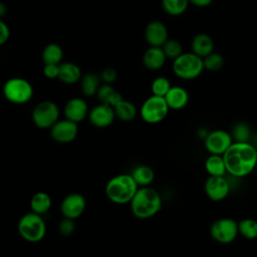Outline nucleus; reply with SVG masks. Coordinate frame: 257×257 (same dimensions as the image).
<instances>
[{
  "label": "nucleus",
  "instance_id": "nucleus-2",
  "mask_svg": "<svg viewBox=\"0 0 257 257\" xmlns=\"http://www.w3.org/2000/svg\"><path fill=\"white\" fill-rule=\"evenodd\" d=\"M163 201L160 193L150 187H139L130 202L133 215L141 220H147L157 215L162 209Z\"/></svg>",
  "mask_w": 257,
  "mask_h": 257
},
{
  "label": "nucleus",
  "instance_id": "nucleus-32",
  "mask_svg": "<svg viewBox=\"0 0 257 257\" xmlns=\"http://www.w3.org/2000/svg\"><path fill=\"white\" fill-rule=\"evenodd\" d=\"M171 87H172L171 81L169 80V78L165 76L156 77L151 84L152 93L159 96H165Z\"/></svg>",
  "mask_w": 257,
  "mask_h": 257
},
{
  "label": "nucleus",
  "instance_id": "nucleus-12",
  "mask_svg": "<svg viewBox=\"0 0 257 257\" xmlns=\"http://www.w3.org/2000/svg\"><path fill=\"white\" fill-rule=\"evenodd\" d=\"M49 130L52 140L59 144L71 143L78 134L77 123L68 118L58 119Z\"/></svg>",
  "mask_w": 257,
  "mask_h": 257
},
{
  "label": "nucleus",
  "instance_id": "nucleus-37",
  "mask_svg": "<svg viewBox=\"0 0 257 257\" xmlns=\"http://www.w3.org/2000/svg\"><path fill=\"white\" fill-rule=\"evenodd\" d=\"M10 36V29L8 25L0 19V46L7 42Z\"/></svg>",
  "mask_w": 257,
  "mask_h": 257
},
{
  "label": "nucleus",
  "instance_id": "nucleus-19",
  "mask_svg": "<svg viewBox=\"0 0 257 257\" xmlns=\"http://www.w3.org/2000/svg\"><path fill=\"white\" fill-rule=\"evenodd\" d=\"M191 49L192 52L204 58L214 51V41L209 34L199 33L192 39Z\"/></svg>",
  "mask_w": 257,
  "mask_h": 257
},
{
  "label": "nucleus",
  "instance_id": "nucleus-20",
  "mask_svg": "<svg viewBox=\"0 0 257 257\" xmlns=\"http://www.w3.org/2000/svg\"><path fill=\"white\" fill-rule=\"evenodd\" d=\"M82 74L79 66L73 62H61L59 64L58 79L65 84H74L80 81Z\"/></svg>",
  "mask_w": 257,
  "mask_h": 257
},
{
  "label": "nucleus",
  "instance_id": "nucleus-22",
  "mask_svg": "<svg viewBox=\"0 0 257 257\" xmlns=\"http://www.w3.org/2000/svg\"><path fill=\"white\" fill-rule=\"evenodd\" d=\"M113 109L115 117L125 122L134 120L138 114V109L135 103L123 98L113 106Z\"/></svg>",
  "mask_w": 257,
  "mask_h": 257
},
{
  "label": "nucleus",
  "instance_id": "nucleus-34",
  "mask_svg": "<svg viewBox=\"0 0 257 257\" xmlns=\"http://www.w3.org/2000/svg\"><path fill=\"white\" fill-rule=\"evenodd\" d=\"M74 230H75V225H74L73 219L63 217V219L58 224V232L60 235L64 237L72 235Z\"/></svg>",
  "mask_w": 257,
  "mask_h": 257
},
{
  "label": "nucleus",
  "instance_id": "nucleus-10",
  "mask_svg": "<svg viewBox=\"0 0 257 257\" xmlns=\"http://www.w3.org/2000/svg\"><path fill=\"white\" fill-rule=\"evenodd\" d=\"M204 191L211 201L221 202L228 197L231 183L225 176H209L205 181Z\"/></svg>",
  "mask_w": 257,
  "mask_h": 257
},
{
  "label": "nucleus",
  "instance_id": "nucleus-29",
  "mask_svg": "<svg viewBox=\"0 0 257 257\" xmlns=\"http://www.w3.org/2000/svg\"><path fill=\"white\" fill-rule=\"evenodd\" d=\"M189 4V0H162L164 11L172 16L183 14Z\"/></svg>",
  "mask_w": 257,
  "mask_h": 257
},
{
  "label": "nucleus",
  "instance_id": "nucleus-23",
  "mask_svg": "<svg viewBox=\"0 0 257 257\" xmlns=\"http://www.w3.org/2000/svg\"><path fill=\"white\" fill-rule=\"evenodd\" d=\"M205 170L209 176H226L227 170L222 155L210 154L205 161Z\"/></svg>",
  "mask_w": 257,
  "mask_h": 257
},
{
  "label": "nucleus",
  "instance_id": "nucleus-30",
  "mask_svg": "<svg viewBox=\"0 0 257 257\" xmlns=\"http://www.w3.org/2000/svg\"><path fill=\"white\" fill-rule=\"evenodd\" d=\"M230 134L234 142H250L252 139V132L250 126L243 121L236 122L233 125Z\"/></svg>",
  "mask_w": 257,
  "mask_h": 257
},
{
  "label": "nucleus",
  "instance_id": "nucleus-15",
  "mask_svg": "<svg viewBox=\"0 0 257 257\" xmlns=\"http://www.w3.org/2000/svg\"><path fill=\"white\" fill-rule=\"evenodd\" d=\"M88 105L81 97H72L68 99L63 108L65 118H68L76 123L84 120V118L88 115Z\"/></svg>",
  "mask_w": 257,
  "mask_h": 257
},
{
  "label": "nucleus",
  "instance_id": "nucleus-21",
  "mask_svg": "<svg viewBox=\"0 0 257 257\" xmlns=\"http://www.w3.org/2000/svg\"><path fill=\"white\" fill-rule=\"evenodd\" d=\"M101 78L99 75L93 72L85 73L80 78V90L81 93L87 97L96 95L99 88Z\"/></svg>",
  "mask_w": 257,
  "mask_h": 257
},
{
  "label": "nucleus",
  "instance_id": "nucleus-39",
  "mask_svg": "<svg viewBox=\"0 0 257 257\" xmlns=\"http://www.w3.org/2000/svg\"><path fill=\"white\" fill-rule=\"evenodd\" d=\"M208 134H209V131H208L207 128H205V127H201V128H199L198 132H197V136H198L200 139H203V140H205V138L207 137Z\"/></svg>",
  "mask_w": 257,
  "mask_h": 257
},
{
  "label": "nucleus",
  "instance_id": "nucleus-13",
  "mask_svg": "<svg viewBox=\"0 0 257 257\" xmlns=\"http://www.w3.org/2000/svg\"><path fill=\"white\" fill-rule=\"evenodd\" d=\"M86 208V200L79 193L68 194L60 204V212L63 217L69 219L79 218Z\"/></svg>",
  "mask_w": 257,
  "mask_h": 257
},
{
  "label": "nucleus",
  "instance_id": "nucleus-25",
  "mask_svg": "<svg viewBox=\"0 0 257 257\" xmlns=\"http://www.w3.org/2000/svg\"><path fill=\"white\" fill-rule=\"evenodd\" d=\"M52 205L50 196L45 192L35 193L30 200V209L32 212L43 215L46 214Z\"/></svg>",
  "mask_w": 257,
  "mask_h": 257
},
{
  "label": "nucleus",
  "instance_id": "nucleus-6",
  "mask_svg": "<svg viewBox=\"0 0 257 257\" xmlns=\"http://www.w3.org/2000/svg\"><path fill=\"white\" fill-rule=\"evenodd\" d=\"M4 97L11 103L24 104L33 96L32 84L22 77H11L7 79L2 88Z\"/></svg>",
  "mask_w": 257,
  "mask_h": 257
},
{
  "label": "nucleus",
  "instance_id": "nucleus-35",
  "mask_svg": "<svg viewBox=\"0 0 257 257\" xmlns=\"http://www.w3.org/2000/svg\"><path fill=\"white\" fill-rule=\"evenodd\" d=\"M100 78L104 83H109L111 84L112 82L115 81V79L117 78V72L115 69L111 68V67H107L104 68L101 72H100Z\"/></svg>",
  "mask_w": 257,
  "mask_h": 257
},
{
  "label": "nucleus",
  "instance_id": "nucleus-9",
  "mask_svg": "<svg viewBox=\"0 0 257 257\" xmlns=\"http://www.w3.org/2000/svg\"><path fill=\"white\" fill-rule=\"evenodd\" d=\"M210 235L217 243L230 244L239 235L238 222L232 218L217 219L210 226Z\"/></svg>",
  "mask_w": 257,
  "mask_h": 257
},
{
  "label": "nucleus",
  "instance_id": "nucleus-24",
  "mask_svg": "<svg viewBox=\"0 0 257 257\" xmlns=\"http://www.w3.org/2000/svg\"><path fill=\"white\" fill-rule=\"evenodd\" d=\"M131 175L139 187L150 186L155 180L154 170L147 165H140L133 169Z\"/></svg>",
  "mask_w": 257,
  "mask_h": 257
},
{
  "label": "nucleus",
  "instance_id": "nucleus-5",
  "mask_svg": "<svg viewBox=\"0 0 257 257\" xmlns=\"http://www.w3.org/2000/svg\"><path fill=\"white\" fill-rule=\"evenodd\" d=\"M17 231L22 239L29 243L41 241L46 234V224L42 215L34 212L24 214L18 221Z\"/></svg>",
  "mask_w": 257,
  "mask_h": 257
},
{
  "label": "nucleus",
  "instance_id": "nucleus-1",
  "mask_svg": "<svg viewBox=\"0 0 257 257\" xmlns=\"http://www.w3.org/2000/svg\"><path fill=\"white\" fill-rule=\"evenodd\" d=\"M227 174L243 178L257 168V148L250 142H233L223 154Z\"/></svg>",
  "mask_w": 257,
  "mask_h": 257
},
{
  "label": "nucleus",
  "instance_id": "nucleus-18",
  "mask_svg": "<svg viewBox=\"0 0 257 257\" xmlns=\"http://www.w3.org/2000/svg\"><path fill=\"white\" fill-rule=\"evenodd\" d=\"M167 60L162 47L150 46L143 55V63L149 70H159L161 69Z\"/></svg>",
  "mask_w": 257,
  "mask_h": 257
},
{
  "label": "nucleus",
  "instance_id": "nucleus-40",
  "mask_svg": "<svg viewBox=\"0 0 257 257\" xmlns=\"http://www.w3.org/2000/svg\"><path fill=\"white\" fill-rule=\"evenodd\" d=\"M6 11H7V9H6V6L4 5V3L0 2V17L4 16V15L6 14Z\"/></svg>",
  "mask_w": 257,
  "mask_h": 257
},
{
  "label": "nucleus",
  "instance_id": "nucleus-27",
  "mask_svg": "<svg viewBox=\"0 0 257 257\" xmlns=\"http://www.w3.org/2000/svg\"><path fill=\"white\" fill-rule=\"evenodd\" d=\"M41 58L44 64H60L63 58V50L60 45L49 43L43 48Z\"/></svg>",
  "mask_w": 257,
  "mask_h": 257
},
{
  "label": "nucleus",
  "instance_id": "nucleus-41",
  "mask_svg": "<svg viewBox=\"0 0 257 257\" xmlns=\"http://www.w3.org/2000/svg\"><path fill=\"white\" fill-rule=\"evenodd\" d=\"M252 140H253V143H252V144L257 148V134L252 138Z\"/></svg>",
  "mask_w": 257,
  "mask_h": 257
},
{
  "label": "nucleus",
  "instance_id": "nucleus-36",
  "mask_svg": "<svg viewBox=\"0 0 257 257\" xmlns=\"http://www.w3.org/2000/svg\"><path fill=\"white\" fill-rule=\"evenodd\" d=\"M42 71L46 78H49V79L58 78L59 64H44Z\"/></svg>",
  "mask_w": 257,
  "mask_h": 257
},
{
  "label": "nucleus",
  "instance_id": "nucleus-28",
  "mask_svg": "<svg viewBox=\"0 0 257 257\" xmlns=\"http://www.w3.org/2000/svg\"><path fill=\"white\" fill-rule=\"evenodd\" d=\"M239 234L248 240L257 238V221L252 218H244L238 222Z\"/></svg>",
  "mask_w": 257,
  "mask_h": 257
},
{
  "label": "nucleus",
  "instance_id": "nucleus-3",
  "mask_svg": "<svg viewBox=\"0 0 257 257\" xmlns=\"http://www.w3.org/2000/svg\"><path fill=\"white\" fill-rule=\"evenodd\" d=\"M139 186L131 174H118L108 180L104 193L107 199L116 205L130 204Z\"/></svg>",
  "mask_w": 257,
  "mask_h": 257
},
{
  "label": "nucleus",
  "instance_id": "nucleus-14",
  "mask_svg": "<svg viewBox=\"0 0 257 257\" xmlns=\"http://www.w3.org/2000/svg\"><path fill=\"white\" fill-rule=\"evenodd\" d=\"M87 117L92 125L95 127L103 128L109 126L113 122L115 113L113 106L100 102L99 104H96L91 109H89Z\"/></svg>",
  "mask_w": 257,
  "mask_h": 257
},
{
  "label": "nucleus",
  "instance_id": "nucleus-8",
  "mask_svg": "<svg viewBox=\"0 0 257 257\" xmlns=\"http://www.w3.org/2000/svg\"><path fill=\"white\" fill-rule=\"evenodd\" d=\"M59 107L52 100H42L32 109L31 118L38 128H50L59 119Z\"/></svg>",
  "mask_w": 257,
  "mask_h": 257
},
{
  "label": "nucleus",
  "instance_id": "nucleus-33",
  "mask_svg": "<svg viewBox=\"0 0 257 257\" xmlns=\"http://www.w3.org/2000/svg\"><path fill=\"white\" fill-rule=\"evenodd\" d=\"M167 58L174 60L183 53V46L177 39H168L162 46Z\"/></svg>",
  "mask_w": 257,
  "mask_h": 257
},
{
  "label": "nucleus",
  "instance_id": "nucleus-26",
  "mask_svg": "<svg viewBox=\"0 0 257 257\" xmlns=\"http://www.w3.org/2000/svg\"><path fill=\"white\" fill-rule=\"evenodd\" d=\"M96 95L100 102L107 103L111 106H114L122 99V95L118 91H116L109 83L101 84L97 90Z\"/></svg>",
  "mask_w": 257,
  "mask_h": 257
},
{
  "label": "nucleus",
  "instance_id": "nucleus-4",
  "mask_svg": "<svg viewBox=\"0 0 257 257\" xmlns=\"http://www.w3.org/2000/svg\"><path fill=\"white\" fill-rule=\"evenodd\" d=\"M174 74L184 80H192L201 75L204 68L203 58L194 52H183L173 60Z\"/></svg>",
  "mask_w": 257,
  "mask_h": 257
},
{
  "label": "nucleus",
  "instance_id": "nucleus-16",
  "mask_svg": "<svg viewBox=\"0 0 257 257\" xmlns=\"http://www.w3.org/2000/svg\"><path fill=\"white\" fill-rule=\"evenodd\" d=\"M145 39L150 46L162 47L169 39V33L166 25L157 20L150 22L145 29Z\"/></svg>",
  "mask_w": 257,
  "mask_h": 257
},
{
  "label": "nucleus",
  "instance_id": "nucleus-38",
  "mask_svg": "<svg viewBox=\"0 0 257 257\" xmlns=\"http://www.w3.org/2000/svg\"><path fill=\"white\" fill-rule=\"evenodd\" d=\"M213 0H189V2L193 3L195 6L198 7H206L212 3Z\"/></svg>",
  "mask_w": 257,
  "mask_h": 257
},
{
  "label": "nucleus",
  "instance_id": "nucleus-31",
  "mask_svg": "<svg viewBox=\"0 0 257 257\" xmlns=\"http://www.w3.org/2000/svg\"><path fill=\"white\" fill-rule=\"evenodd\" d=\"M204 68L209 71H218L220 70L225 63L224 57L218 52H211L203 58Z\"/></svg>",
  "mask_w": 257,
  "mask_h": 257
},
{
  "label": "nucleus",
  "instance_id": "nucleus-7",
  "mask_svg": "<svg viewBox=\"0 0 257 257\" xmlns=\"http://www.w3.org/2000/svg\"><path fill=\"white\" fill-rule=\"evenodd\" d=\"M169 110L170 107L164 96L152 94L142 103L140 114L145 122L156 124L167 117Z\"/></svg>",
  "mask_w": 257,
  "mask_h": 257
},
{
  "label": "nucleus",
  "instance_id": "nucleus-11",
  "mask_svg": "<svg viewBox=\"0 0 257 257\" xmlns=\"http://www.w3.org/2000/svg\"><path fill=\"white\" fill-rule=\"evenodd\" d=\"M233 142V138L229 132L224 130H214L209 132L205 138L204 146L209 154L223 156Z\"/></svg>",
  "mask_w": 257,
  "mask_h": 257
},
{
  "label": "nucleus",
  "instance_id": "nucleus-17",
  "mask_svg": "<svg viewBox=\"0 0 257 257\" xmlns=\"http://www.w3.org/2000/svg\"><path fill=\"white\" fill-rule=\"evenodd\" d=\"M164 97L170 109H182L189 102V92L185 87L180 85H172V87Z\"/></svg>",
  "mask_w": 257,
  "mask_h": 257
}]
</instances>
